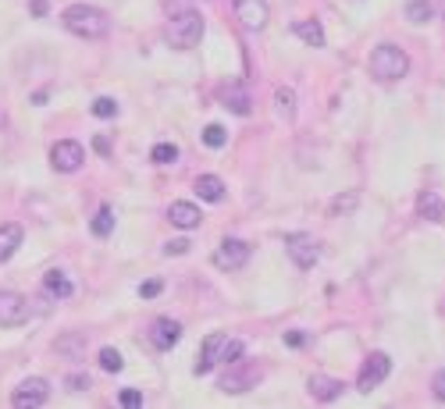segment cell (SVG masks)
<instances>
[{"instance_id": "cb8c5ba5", "label": "cell", "mask_w": 445, "mask_h": 409, "mask_svg": "<svg viewBox=\"0 0 445 409\" xmlns=\"http://www.w3.org/2000/svg\"><path fill=\"white\" fill-rule=\"evenodd\" d=\"M89 228H93V235H97V239H107V235L114 232V210H111V207H100Z\"/></svg>"}, {"instance_id": "7402d4cb", "label": "cell", "mask_w": 445, "mask_h": 409, "mask_svg": "<svg viewBox=\"0 0 445 409\" xmlns=\"http://www.w3.org/2000/svg\"><path fill=\"white\" fill-rule=\"evenodd\" d=\"M57 353L68 356V360H82V356H86V335L72 331V335H65V338H57Z\"/></svg>"}, {"instance_id": "8d00e7d4", "label": "cell", "mask_w": 445, "mask_h": 409, "mask_svg": "<svg viewBox=\"0 0 445 409\" xmlns=\"http://www.w3.org/2000/svg\"><path fill=\"white\" fill-rule=\"evenodd\" d=\"M93 150H97V153H104V157H107V153H111V143H107V139H104V136H97V139H93Z\"/></svg>"}, {"instance_id": "2e32d148", "label": "cell", "mask_w": 445, "mask_h": 409, "mask_svg": "<svg viewBox=\"0 0 445 409\" xmlns=\"http://www.w3.org/2000/svg\"><path fill=\"white\" fill-rule=\"evenodd\" d=\"M342 381L339 377H328V374H314L310 377V399H317V402H335L339 395H342Z\"/></svg>"}, {"instance_id": "3957f363", "label": "cell", "mask_w": 445, "mask_h": 409, "mask_svg": "<svg viewBox=\"0 0 445 409\" xmlns=\"http://www.w3.org/2000/svg\"><path fill=\"white\" fill-rule=\"evenodd\" d=\"M203 15L200 11H175L164 25V36L175 50H193L203 40Z\"/></svg>"}, {"instance_id": "f1b7e54d", "label": "cell", "mask_w": 445, "mask_h": 409, "mask_svg": "<svg viewBox=\"0 0 445 409\" xmlns=\"http://www.w3.org/2000/svg\"><path fill=\"white\" fill-rule=\"evenodd\" d=\"M356 203H360V196H356V193H346V196H335L332 200V207H328V214L332 217H339V214H349Z\"/></svg>"}, {"instance_id": "5bb4252c", "label": "cell", "mask_w": 445, "mask_h": 409, "mask_svg": "<svg viewBox=\"0 0 445 409\" xmlns=\"http://www.w3.org/2000/svg\"><path fill=\"white\" fill-rule=\"evenodd\" d=\"M221 100H225V107L232 111V114H250L253 111V97H250V86L246 82H228L225 89H221Z\"/></svg>"}, {"instance_id": "277c9868", "label": "cell", "mask_w": 445, "mask_h": 409, "mask_svg": "<svg viewBox=\"0 0 445 409\" xmlns=\"http://www.w3.org/2000/svg\"><path fill=\"white\" fill-rule=\"evenodd\" d=\"M225 367H228V370L218 377V388H221L225 395H243V392L257 388L260 377H264V367H257V363H250V360H235V363H225Z\"/></svg>"}, {"instance_id": "8fae6325", "label": "cell", "mask_w": 445, "mask_h": 409, "mask_svg": "<svg viewBox=\"0 0 445 409\" xmlns=\"http://www.w3.org/2000/svg\"><path fill=\"white\" fill-rule=\"evenodd\" d=\"M47 399H50V385L43 381V377H29V381H22V385L11 392V406H18V409L43 406Z\"/></svg>"}, {"instance_id": "9c48e42d", "label": "cell", "mask_w": 445, "mask_h": 409, "mask_svg": "<svg viewBox=\"0 0 445 409\" xmlns=\"http://www.w3.org/2000/svg\"><path fill=\"white\" fill-rule=\"evenodd\" d=\"M389 374H392V360H389V353H371V356L364 360V367H360L356 388H360V392H371V388H378Z\"/></svg>"}, {"instance_id": "836d02e7", "label": "cell", "mask_w": 445, "mask_h": 409, "mask_svg": "<svg viewBox=\"0 0 445 409\" xmlns=\"http://www.w3.org/2000/svg\"><path fill=\"white\" fill-rule=\"evenodd\" d=\"M189 246H193L189 239H171V242L164 246V253H168V257H182V253H189Z\"/></svg>"}, {"instance_id": "7a4b0ae2", "label": "cell", "mask_w": 445, "mask_h": 409, "mask_svg": "<svg viewBox=\"0 0 445 409\" xmlns=\"http://www.w3.org/2000/svg\"><path fill=\"white\" fill-rule=\"evenodd\" d=\"M367 68L378 82H399L406 72H410V57L403 47L396 43H381L371 50V61H367Z\"/></svg>"}, {"instance_id": "e0dca14e", "label": "cell", "mask_w": 445, "mask_h": 409, "mask_svg": "<svg viewBox=\"0 0 445 409\" xmlns=\"http://www.w3.org/2000/svg\"><path fill=\"white\" fill-rule=\"evenodd\" d=\"M417 214L424 217V221L442 225V221H445V200H442L438 193H431V189H424V193L417 196Z\"/></svg>"}, {"instance_id": "ba28073f", "label": "cell", "mask_w": 445, "mask_h": 409, "mask_svg": "<svg viewBox=\"0 0 445 409\" xmlns=\"http://www.w3.org/2000/svg\"><path fill=\"white\" fill-rule=\"evenodd\" d=\"M250 242H243V239H225L218 249H214V267H221V271H239V267H246L250 264Z\"/></svg>"}, {"instance_id": "f546056e", "label": "cell", "mask_w": 445, "mask_h": 409, "mask_svg": "<svg viewBox=\"0 0 445 409\" xmlns=\"http://www.w3.org/2000/svg\"><path fill=\"white\" fill-rule=\"evenodd\" d=\"M93 114L97 118H114L118 114V104L111 97H100V100H93Z\"/></svg>"}, {"instance_id": "ffe728a7", "label": "cell", "mask_w": 445, "mask_h": 409, "mask_svg": "<svg viewBox=\"0 0 445 409\" xmlns=\"http://www.w3.org/2000/svg\"><path fill=\"white\" fill-rule=\"evenodd\" d=\"M43 289H47L54 299H68V296L75 292V285L68 281L65 271H47V274H43Z\"/></svg>"}, {"instance_id": "603a6c76", "label": "cell", "mask_w": 445, "mask_h": 409, "mask_svg": "<svg viewBox=\"0 0 445 409\" xmlns=\"http://www.w3.org/2000/svg\"><path fill=\"white\" fill-rule=\"evenodd\" d=\"M275 107H278L282 118H289V121L296 118V93H292L289 86H278V89H275Z\"/></svg>"}, {"instance_id": "52a82bcc", "label": "cell", "mask_w": 445, "mask_h": 409, "mask_svg": "<svg viewBox=\"0 0 445 409\" xmlns=\"http://www.w3.org/2000/svg\"><path fill=\"white\" fill-rule=\"evenodd\" d=\"M50 164H54V171H61V175L79 171V168L86 164V150H82V143H75V139L54 143V146H50Z\"/></svg>"}, {"instance_id": "44dd1931", "label": "cell", "mask_w": 445, "mask_h": 409, "mask_svg": "<svg viewBox=\"0 0 445 409\" xmlns=\"http://www.w3.org/2000/svg\"><path fill=\"white\" fill-rule=\"evenodd\" d=\"M292 33L300 36L307 47H324V29H321V22H310V18L292 22Z\"/></svg>"}, {"instance_id": "e575fe53", "label": "cell", "mask_w": 445, "mask_h": 409, "mask_svg": "<svg viewBox=\"0 0 445 409\" xmlns=\"http://www.w3.org/2000/svg\"><path fill=\"white\" fill-rule=\"evenodd\" d=\"M431 392H435V399H438V402H445V370H438V374H435Z\"/></svg>"}, {"instance_id": "4316f807", "label": "cell", "mask_w": 445, "mask_h": 409, "mask_svg": "<svg viewBox=\"0 0 445 409\" xmlns=\"http://www.w3.org/2000/svg\"><path fill=\"white\" fill-rule=\"evenodd\" d=\"M203 143L211 146V150H221L228 143V132L221 129V125H207V129H203Z\"/></svg>"}, {"instance_id": "ac0fdd59", "label": "cell", "mask_w": 445, "mask_h": 409, "mask_svg": "<svg viewBox=\"0 0 445 409\" xmlns=\"http://www.w3.org/2000/svg\"><path fill=\"white\" fill-rule=\"evenodd\" d=\"M22 239H25V228H22V225H15V221L0 225V264H4V260H11V257L18 253Z\"/></svg>"}, {"instance_id": "484cf974", "label": "cell", "mask_w": 445, "mask_h": 409, "mask_svg": "<svg viewBox=\"0 0 445 409\" xmlns=\"http://www.w3.org/2000/svg\"><path fill=\"white\" fill-rule=\"evenodd\" d=\"M431 15H435V8L428 4V0H410V4H406V18H410V22H417V25H421V22H428Z\"/></svg>"}, {"instance_id": "8992f818", "label": "cell", "mask_w": 445, "mask_h": 409, "mask_svg": "<svg viewBox=\"0 0 445 409\" xmlns=\"http://www.w3.org/2000/svg\"><path fill=\"white\" fill-rule=\"evenodd\" d=\"M29 317H33V306L22 292L0 289V328H22Z\"/></svg>"}, {"instance_id": "6da1fadb", "label": "cell", "mask_w": 445, "mask_h": 409, "mask_svg": "<svg viewBox=\"0 0 445 409\" xmlns=\"http://www.w3.org/2000/svg\"><path fill=\"white\" fill-rule=\"evenodd\" d=\"M61 22H65L68 33L79 36V40H104V36L111 33L107 11H100V8H93V4H72V8H65Z\"/></svg>"}, {"instance_id": "4fadbf2b", "label": "cell", "mask_w": 445, "mask_h": 409, "mask_svg": "<svg viewBox=\"0 0 445 409\" xmlns=\"http://www.w3.org/2000/svg\"><path fill=\"white\" fill-rule=\"evenodd\" d=\"M178 338H182V324H178V321L157 317V321L150 324V342H154V349L168 353V349H175V345H178Z\"/></svg>"}, {"instance_id": "d6986e66", "label": "cell", "mask_w": 445, "mask_h": 409, "mask_svg": "<svg viewBox=\"0 0 445 409\" xmlns=\"http://www.w3.org/2000/svg\"><path fill=\"white\" fill-rule=\"evenodd\" d=\"M193 189H196V196L207 200V203H221L225 200V182L218 175H200Z\"/></svg>"}, {"instance_id": "7c38bea8", "label": "cell", "mask_w": 445, "mask_h": 409, "mask_svg": "<svg viewBox=\"0 0 445 409\" xmlns=\"http://www.w3.org/2000/svg\"><path fill=\"white\" fill-rule=\"evenodd\" d=\"M225 345H228V335H207L203 338V349H200V360H196V374H211L218 363H225Z\"/></svg>"}, {"instance_id": "1f68e13d", "label": "cell", "mask_w": 445, "mask_h": 409, "mask_svg": "<svg viewBox=\"0 0 445 409\" xmlns=\"http://www.w3.org/2000/svg\"><path fill=\"white\" fill-rule=\"evenodd\" d=\"M161 292H164V281H157V278H150V281H143V285H139L143 299H157Z\"/></svg>"}, {"instance_id": "4dcf8cb0", "label": "cell", "mask_w": 445, "mask_h": 409, "mask_svg": "<svg viewBox=\"0 0 445 409\" xmlns=\"http://www.w3.org/2000/svg\"><path fill=\"white\" fill-rule=\"evenodd\" d=\"M89 385H93V381H89V374H68L65 377V388L68 392H86Z\"/></svg>"}, {"instance_id": "9a60e30c", "label": "cell", "mask_w": 445, "mask_h": 409, "mask_svg": "<svg viewBox=\"0 0 445 409\" xmlns=\"http://www.w3.org/2000/svg\"><path fill=\"white\" fill-rule=\"evenodd\" d=\"M168 221L175 225V228H200V221H203V214H200V207L196 203H186V200H178V203H171L168 207Z\"/></svg>"}, {"instance_id": "30bf717a", "label": "cell", "mask_w": 445, "mask_h": 409, "mask_svg": "<svg viewBox=\"0 0 445 409\" xmlns=\"http://www.w3.org/2000/svg\"><path fill=\"white\" fill-rule=\"evenodd\" d=\"M232 8H235L239 25L250 29V33H260V29L267 25V18H271V11H267V0H232Z\"/></svg>"}, {"instance_id": "83f0119b", "label": "cell", "mask_w": 445, "mask_h": 409, "mask_svg": "<svg viewBox=\"0 0 445 409\" xmlns=\"http://www.w3.org/2000/svg\"><path fill=\"white\" fill-rule=\"evenodd\" d=\"M100 367L107 374H118V370H125V360H122V353H118V349H100Z\"/></svg>"}, {"instance_id": "d4e9b609", "label": "cell", "mask_w": 445, "mask_h": 409, "mask_svg": "<svg viewBox=\"0 0 445 409\" xmlns=\"http://www.w3.org/2000/svg\"><path fill=\"white\" fill-rule=\"evenodd\" d=\"M150 161H154V164H175V161H178V146H175V143H157V146L150 150Z\"/></svg>"}, {"instance_id": "d590c367", "label": "cell", "mask_w": 445, "mask_h": 409, "mask_svg": "<svg viewBox=\"0 0 445 409\" xmlns=\"http://www.w3.org/2000/svg\"><path fill=\"white\" fill-rule=\"evenodd\" d=\"M303 342H307V335H303V331H285V345H292V349H300Z\"/></svg>"}, {"instance_id": "5b68a950", "label": "cell", "mask_w": 445, "mask_h": 409, "mask_svg": "<svg viewBox=\"0 0 445 409\" xmlns=\"http://www.w3.org/2000/svg\"><path fill=\"white\" fill-rule=\"evenodd\" d=\"M285 253L292 257V264L300 267V271H310L321 260V246L307 232H292V235H285Z\"/></svg>"}, {"instance_id": "d6a6232c", "label": "cell", "mask_w": 445, "mask_h": 409, "mask_svg": "<svg viewBox=\"0 0 445 409\" xmlns=\"http://www.w3.org/2000/svg\"><path fill=\"white\" fill-rule=\"evenodd\" d=\"M118 402H122L125 409H136V406H143V392L139 388H125L122 395H118Z\"/></svg>"}]
</instances>
